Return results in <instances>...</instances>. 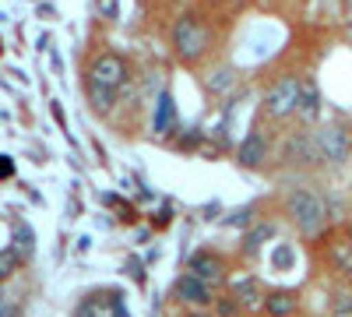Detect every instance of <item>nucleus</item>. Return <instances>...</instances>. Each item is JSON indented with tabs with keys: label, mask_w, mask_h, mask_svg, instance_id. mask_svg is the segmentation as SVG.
Returning a JSON list of instances; mask_svg holds the SVG:
<instances>
[{
	"label": "nucleus",
	"mask_w": 352,
	"mask_h": 317,
	"mask_svg": "<svg viewBox=\"0 0 352 317\" xmlns=\"http://www.w3.org/2000/svg\"><path fill=\"white\" fill-rule=\"evenodd\" d=\"M300 310V296L292 289H272L268 300H264V314L268 317H296Z\"/></svg>",
	"instance_id": "f8f14e48"
},
{
	"label": "nucleus",
	"mask_w": 352,
	"mask_h": 317,
	"mask_svg": "<svg viewBox=\"0 0 352 317\" xmlns=\"http://www.w3.org/2000/svg\"><path fill=\"white\" fill-rule=\"evenodd\" d=\"M96 8H99V14L102 18H120V0H96Z\"/></svg>",
	"instance_id": "412c9836"
},
{
	"label": "nucleus",
	"mask_w": 352,
	"mask_h": 317,
	"mask_svg": "<svg viewBox=\"0 0 352 317\" xmlns=\"http://www.w3.org/2000/svg\"><path fill=\"white\" fill-rule=\"evenodd\" d=\"M236 162L243 169H261L264 162H268V138H264L261 131H250L236 149Z\"/></svg>",
	"instance_id": "9d476101"
},
{
	"label": "nucleus",
	"mask_w": 352,
	"mask_h": 317,
	"mask_svg": "<svg viewBox=\"0 0 352 317\" xmlns=\"http://www.w3.org/2000/svg\"><path fill=\"white\" fill-rule=\"evenodd\" d=\"M328 317H352V282H338L335 293H331V310Z\"/></svg>",
	"instance_id": "4468645a"
},
{
	"label": "nucleus",
	"mask_w": 352,
	"mask_h": 317,
	"mask_svg": "<svg viewBox=\"0 0 352 317\" xmlns=\"http://www.w3.org/2000/svg\"><path fill=\"white\" fill-rule=\"evenodd\" d=\"M300 92H303V78L282 74L272 89L264 92V102H261L264 117H268V120H285V117H292V113H296V106H300Z\"/></svg>",
	"instance_id": "7ed1b4c3"
},
{
	"label": "nucleus",
	"mask_w": 352,
	"mask_h": 317,
	"mask_svg": "<svg viewBox=\"0 0 352 317\" xmlns=\"http://www.w3.org/2000/svg\"><path fill=\"white\" fill-rule=\"evenodd\" d=\"M272 233H275V222H264V219H261L250 233L243 237V250H247V254H257V250L264 247V240H272Z\"/></svg>",
	"instance_id": "2eb2a0df"
},
{
	"label": "nucleus",
	"mask_w": 352,
	"mask_h": 317,
	"mask_svg": "<svg viewBox=\"0 0 352 317\" xmlns=\"http://www.w3.org/2000/svg\"><path fill=\"white\" fill-rule=\"evenodd\" d=\"M169 46L180 64H197L212 46V28L204 25L197 14H180L169 28Z\"/></svg>",
	"instance_id": "f03ea898"
},
{
	"label": "nucleus",
	"mask_w": 352,
	"mask_h": 317,
	"mask_svg": "<svg viewBox=\"0 0 352 317\" xmlns=\"http://www.w3.org/2000/svg\"><path fill=\"white\" fill-rule=\"evenodd\" d=\"M21 261H25V257H21L14 247H4V250H0V282H8V278L21 268Z\"/></svg>",
	"instance_id": "f3484780"
},
{
	"label": "nucleus",
	"mask_w": 352,
	"mask_h": 317,
	"mask_svg": "<svg viewBox=\"0 0 352 317\" xmlns=\"http://www.w3.org/2000/svg\"><path fill=\"white\" fill-rule=\"evenodd\" d=\"M314 141H317V149H320V159L331 162V166H342L349 155H352V138L342 124H324V127H317L314 131Z\"/></svg>",
	"instance_id": "39448f33"
},
{
	"label": "nucleus",
	"mask_w": 352,
	"mask_h": 317,
	"mask_svg": "<svg viewBox=\"0 0 352 317\" xmlns=\"http://www.w3.org/2000/svg\"><path fill=\"white\" fill-rule=\"evenodd\" d=\"M208 4H222V0H208Z\"/></svg>",
	"instance_id": "bb28decb"
},
{
	"label": "nucleus",
	"mask_w": 352,
	"mask_h": 317,
	"mask_svg": "<svg viewBox=\"0 0 352 317\" xmlns=\"http://www.w3.org/2000/svg\"><path fill=\"white\" fill-rule=\"evenodd\" d=\"M328 265L338 278L352 282V237H335L328 243Z\"/></svg>",
	"instance_id": "9b49d317"
},
{
	"label": "nucleus",
	"mask_w": 352,
	"mask_h": 317,
	"mask_svg": "<svg viewBox=\"0 0 352 317\" xmlns=\"http://www.w3.org/2000/svg\"><path fill=\"white\" fill-rule=\"evenodd\" d=\"M349 229H352V212H349Z\"/></svg>",
	"instance_id": "a878e982"
},
{
	"label": "nucleus",
	"mask_w": 352,
	"mask_h": 317,
	"mask_svg": "<svg viewBox=\"0 0 352 317\" xmlns=\"http://www.w3.org/2000/svg\"><path fill=\"white\" fill-rule=\"evenodd\" d=\"M173 293H176V300H180V303L197 307V310H204V307L215 303V285H208L204 278H197L194 272H184L180 278H176Z\"/></svg>",
	"instance_id": "423d86ee"
},
{
	"label": "nucleus",
	"mask_w": 352,
	"mask_h": 317,
	"mask_svg": "<svg viewBox=\"0 0 352 317\" xmlns=\"http://www.w3.org/2000/svg\"><path fill=\"white\" fill-rule=\"evenodd\" d=\"M14 229H18V247H14V250L28 261V257H32V250H36V237H32V229H28L25 222H14Z\"/></svg>",
	"instance_id": "6ab92c4d"
},
{
	"label": "nucleus",
	"mask_w": 352,
	"mask_h": 317,
	"mask_svg": "<svg viewBox=\"0 0 352 317\" xmlns=\"http://www.w3.org/2000/svg\"><path fill=\"white\" fill-rule=\"evenodd\" d=\"M85 89H88V102H92V109H99V113H109V109H113V102H116V92L102 89V85L88 81V78H85Z\"/></svg>",
	"instance_id": "dca6fc26"
},
{
	"label": "nucleus",
	"mask_w": 352,
	"mask_h": 317,
	"mask_svg": "<svg viewBox=\"0 0 352 317\" xmlns=\"http://www.w3.org/2000/svg\"><path fill=\"white\" fill-rule=\"evenodd\" d=\"M296 317H300V314H296Z\"/></svg>",
	"instance_id": "cd10ccee"
},
{
	"label": "nucleus",
	"mask_w": 352,
	"mask_h": 317,
	"mask_svg": "<svg viewBox=\"0 0 352 317\" xmlns=\"http://www.w3.org/2000/svg\"><path fill=\"white\" fill-rule=\"evenodd\" d=\"M0 177H11V166L4 162V155H0Z\"/></svg>",
	"instance_id": "b1692460"
},
{
	"label": "nucleus",
	"mask_w": 352,
	"mask_h": 317,
	"mask_svg": "<svg viewBox=\"0 0 352 317\" xmlns=\"http://www.w3.org/2000/svg\"><path fill=\"white\" fill-rule=\"evenodd\" d=\"M212 85V89L215 92H222V89H229V85H232V71H219V78L215 81H208Z\"/></svg>",
	"instance_id": "5701e85b"
},
{
	"label": "nucleus",
	"mask_w": 352,
	"mask_h": 317,
	"mask_svg": "<svg viewBox=\"0 0 352 317\" xmlns=\"http://www.w3.org/2000/svg\"><path fill=\"white\" fill-rule=\"evenodd\" d=\"M292 261H296V250H292L289 243H282V247L275 250V268L285 272V268H292Z\"/></svg>",
	"instance_id": "aec40b11"
},
{
	"label": "nucleus",
	"mask_w": 352,
	"mask_h": 317,
	"mask_svg": "<svg viewBox=\"0 0 352 317\" xmlns=\"http://www.w3.org/2000/svg\"><path fill=\"white\" fill-rule=\"evenodd\" d=\"M190 317H219V314H190Z\"/></svg>",
	"instance_id": "393cba45"
},
{
	"label": "nucleus",
	"mask_w": 352,
	"mask_h": 317,
	"mask_svg": "<svg viewBox=\"0 0 352 317\" xmlns=\"http://www.w3.org/2000/svg\"><path fill=\"white\" fill-rule=\"evenodd\" d=\"M169 124H173V99H169V92H162L159 96V113H155V134H166Z\"/></svg>",
	"instance_id": "a211bd4d"
},
{
	"label": "nucleus",
	"mask_w": 352,
	"mask_h": 317,
	"mask_svg": "<svg viewBox=\"0 0 352 317\" xmlns=\"http://www.w3.org/2000/svg\"><path fill=\"white\" fill-rule=\"evenodd\" d=\"M296 117L303 124H314L320 117V92L314 81H303V92H300V106H296Z\"/></svg>",
	"instance_id": "ddd939ff"
},
{
	"label": "nucleus",
	"mask_w": 352,
	"mask_h": 317,
	"mask_svg": "<svg viewBox=\"0 0 352 317\" xmlns=\"http://www.w3.org/2000/svg\"><path fill=\"white\" fill-rule=\"evenodd\" d=\"M282 159L296 162V166H320V162H324V159H320V149H317L314 134H307V131H296V134L285 138Z\"/></svg>",
	"instance_id": "0eeeda50"
},
{
	"label": "nucleus",
	"mask_w": 352,
	"mask_h": 317,
	"mask_svg": "<svg viewBox=\"0 0 352 317\" xmlns=\"http://www.w3.org/2000/svg\"><path fill=\"white\" fill-rule=\"evenodd\" d=\"M285 212H289L292 226L300 229V237H307V240L324 237V229H328V205H324V197H320L317 190H310V187L289 190Z\"/></svg>",
	"instance_id": "f257e3e1"
},
{
	"label": "nucleus",
	"mask_w": 352,
	"mask_h": 317,
	"mask_svg": "<svg viewBox=\"0 0 352 317\" xmlns=\"http://www.w3.org/2000/svg\"><path fill=\"white\" fill-rule=\"evenodd\" d=\"M127 78H131V67H127V61L120 53L106 50V53L92 56V64H88V81L102 85V89H109V92H120L127 85Z\"/></svg>",
	"instance_id": "20e7f679"
},
{
	"label": "nucleus",
	"mask_w": 352,
	"mask_h": 317,
	"mask_svg": "<svg viewBox=\"0 0 352 317\" xmlns=\"http://www.w3.org/2000/svg\"><path fill=\"white\" fill-rule=\"evenodd\" d=\"M229 289H232V300H236L243 310H264L268 293H264V285L254 275H232L229 278Z\"/></svg>",
	"instance_id": "6e6552de"
},
{
	"label": "nucleus",
	"mask_w": 352,
	"mask_h": 317,
	"mask_svg": "<svg viewBox=\"0 0 352 317\" xmlns=\"http://www.w3.org/2000/svg\"><path fill=\"white\" fill-rule=\"evenodd\" d=\"M215 303H219V317H232V314L240 317V310H243V307H240L236 300H232V296H222V300H215Z\"/></svg>",
	"instance_id": "4be33fe9"
},
{
	"label": "nucleus",
	"mask_w": 352,
	"mask_h": 317,
	"mask_svg": "<svg viewBox=\"0 0 352 317\" xmlns=\"http://www.w3.org/2000/svg\"><path fill=\"white\" fill-rule=\"evenodd\" d=\"M187 272H194L197 278H204L208 285H222V282H229V275H226V261H222V254H215V250H197V254L190 257Z\"/></svg>",
	"instance_id": "1a4fd4ad"
}]
</instances>
